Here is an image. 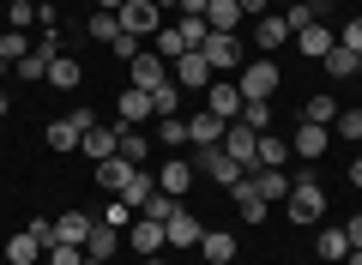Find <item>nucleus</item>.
Returning a JSON list of instances; mask_svg holds the SVG:
<instances>
[{
	"label": "nucleus",
	"instance_id": "7c9ffc66",
	"mask_svg": "<svg viewBox=\"0 0 362 265\" xmlns=\"http://www.w3.org/2000/svg\"><path fill=\"white\" fill-rule=\"evenodd\" d=\"M326 73H332V78H356V73H362V54H350L344 42H338V49L326 54Z\"/></svg>",
	"mask_w": 362,
	"mask_h": 265
},
{
	"label": "nucleus",
	"instance_id": "c03bdc74",
	"mask_svg": "<svg viewBox=\"0 0 362 265\" xmlns=\"http://www.w3.org/2000/svg\"><path fill=\"white\" fill-rule=\"evenodd\" d=\"M109 49H115V54H121V61H133V54H139V37H127V30H121V37H115V42H109Z\"/></svg>",
	"mask_w": 362,
	"mask_h": 265
},
{
	"label": "nucleus",
	"instance_id": "a878e982",
	"mask_svg": "<svg viewBox=\"0 0 362 265\" xmlns=\"http://www.w3.org/2000/svg\"><path fill=\"white\" fill-rule=\"evenodd\" d=\"M290 157H296V151H290V139H272V133H259V169H284Z\"/></svg>",
	"mask_w": 362,
	"mask_h": 265
},
{
	"label": "nucleus",
	"instance_id": "0eeeda50",
	"mask_svg": "<svg viewBox=\"0 0 362 265\" xmlns=\"http://www.w3.org/2000/svg\"><path fill=\"white\" fill-rule=\"evenodd\" d=\"M163 235H169V247H199V241H206V223H199L187 205H175V217L163 223Z\"/></svg>",
	"mask_w": 362,
	"mask_h": 265
},
{
	"label": "nucleus",
	"instance_id": "393cba45",
	"mask_svg": "<svg viewBox=\"0 0 362 265\" xmlns=\"http://www.w3.org/2000/svg\"><path fill=\"white\" fill-rule=\"evenodd\" d=\"M175 73H181V90H187V85H211V66H206V54H181V61H175Z\"/></svg>",
	"mask_w": 362,
	"mask_h": 265
},
{
	"label": "nucleus",
	"instance_id": "aec40b11",
	"mask_svg": "<svg viewBox=\"0 0 362 265\" xmlns=\"http://www.w3.org/2000/svg\"><path fill=\"white\" fill-rule=\"evenodd\" d=\"M230 199H235V211H242V217H247V223H259V217H266V211H272V205H266V199H259V187H254V181H242V187H230Z\"/></svg>",
	"mask_w": 362,
	"mask_h": 265
},
{
	"label": "nucleus",
	"instance_id": "7ed1b4c3",
	"mask_svg": "<svg viewBox=\"0 0 362 265\" xmlns=\"http://www.w3.org/2000/svg\"><path fill=\"white\" fill-rule=\"evenodd\" d=\"M121 30H127V37H157V30H163V6H157V0H121Z\"/></svg>",
	"mask_w": 362,
	"mask_h": 265
},
{
	"label": "nucleus",
	"instance_id": "c9c22d12",
	"mask_svg": "<svg viewBox=\"0 0 362 265\" xmlns=\"http://www.w3.org/2000/svg\"><path fill=\"white\" fill-rule=\"evenodd\" d=\"M49 85L73 90V85H78V61H66V54H54V61H49Z\"/></svg>",
	"mask_w": 362,
	"mask_h": 265
},
{
	"label": "nucleus",
	"instance_id": "603ef678",
	"mask_svg": "<svg viewBox=\"0 0 362 265\" xmlns=\"http://www.w3.org/2000/svg\"><path fill=\"white\" fill-rule=\"evenodd\" d=\"M85 265H109V259H90V253H85Z\"/></svg>",
	"mask_w": 362,
	"mask_h": 265
},
{
	"label": "nucleus",
	"instance_id": "4468645a",
	"mask_svg": "<svg viewBox=\"0 0 362 265\" xmlns=\"http://www.w3.org/2000/svg\"><path fill=\"white\" fill-rule=\"evenodd\" d=\"M145 151H151V139H145L139 126L115 121V157H127V163H145Z\"/></svg>",
	"mask_w": 362,
	"mask_h": 265
},
{
	"label": "nucleus",
	"instance_id": "09e8293b",
	"mask_svg": "<svg viewBox=\"0 0 362 265\" xmlns=\"http://www.w3.org/2000/svg\"><path fill=\"white\" fill-rule=\"evenodd\" d=\"M90 6H97V13H121V0H90Z\"/></svg>",
	"mask_w": 362,
	"mask_h": 265
},
{
	"label": "nucleus",
	"instance_id": "13d9d810",
	"mask_svg": "<svg viewBox=\"0 0 362 265\" xmlns=\"http://www.w3.org/2000/svg\"><path fill=\"white\" fill-rule=\"evenodd\" d=\"M6 265H13V259H6Z\"/></svg>",
	"mask_w": 362,
	"mask_h": 265
},
{
	"label": "nucleus",
	"instance_id": "f8f14e48",
	"mask_svg": "<svg viewBox=\"0 0 362 265\" xmlns=\"http://www.w3.org/2000/svg\"><path fill=\"white\" fill-rule=\"evenodd\" d=\"M290 37H296V30L284 25V13H266V18H254V42H259L266 54H278V42H290Z\"/></svg>",
	"mask_w": 362,
	"mask_h": 265
},
{
	"label": "nucleus",
	"instance_id": "49530a36",
	"mask_svg": "<svg viewBox=\"0 0 362 265\" xmlns=\"http://www.w3.org/2000/svg\"><path fill=\"white\" fill-rule=\"evenodd\" d=\"M30 25V0H13V30H25Z\"/></svg>",
	"mask_w": 362,
	"mask_h": 265
},
{
	"label": "nucleus",
	"instance_id": "a211bd4d",
	"mask_svg": "<svg viewBox=\"0 0 362 265\" xmlns=\"http://www.w3.org/2000/svg\"><path fill=\"white\" fill-rule=\"evenodd\" d=\"M85 157L90 163H109V157H115V126H85Z\"/></svg>",
	"mask_w": 362,
	"mask_h": 265
},
{
	"label": "nucleus",
	"instance_id": "f03ea898",
	"mask_svg": "<svg viewBox=\"0 0 362 265\" xmlns=\"http://www.w3.org/2000/svg\"><path fill=\"white\" fill-rule=\"evenodd\" d=\"M235 90H242L247 102H272V90H278V61H272V54L247 61V66H242V78H235Z\"/></svg>",
	"mask_w": 362,
	"mask_h": 265
},
{
	"label": "nucleus",
	"instance_id": "473e14b6",
	"mask_svg": "<svg viewBox=\"0 0 362 265\" xmlns=\"http://www.w3.org/2000/svg\"><path fill=\"white\" fill-rule=\"evenodd\" d=\"M25 54H30V37H25V30H6V37H0V61H6V66H18Z\"/></svg>",
	"mask_w": 362,
	"mask_h": 265
},
{
	"label": "nucleus",
	"instance_id": "8fccbe9b",
	"mask_svg": "<svg viewBox=\"0 0 362 265\" xmlns=\"http://www.w3.org/2000/svg\"><path fill=\"white\" fill-rule=\"evenodd\" d=\"M350 187H362V157H356V163H350Z\"/></svg>",
	"mask_w": 362,
	"mask_h": 265
},
{
	"label": "nucleus",
	"instance_id": "423d86ee",
	"mask_svg": "<svg viewBox=\"0 0 362 265\" xmlns=\"http://www.w3.org/2000/svg\"><path fill=\"white\" fill-rule=\"evenodd\" d=\"M127 66H133V85H139V90H157V85H169V61H163L157 49H139Z\"/></svg>",
	"mask_w": 362,
	"mask_h": 265
},
{
	"label": "nucleus",
	"instance_id": "2f4dec72",
	"mask_svg": "<svg viewBox=\"0 0 362 265\" xmlns=\"http://www.w3.org/2000/svg\"><path fill=\"white\" fill-rule=\"evenodd\" d=\"M314 247H320V259L332 265V259H344V253H350V235H344V229H320V241H314Z\"/></svg>",
	"mask_w": 362,
	"mask_h": 265
},
{
	"label": "nucleus",
	"instance_id": "864d4df0",
	"mask_svg": "<svg viewBox=\"0 0 362 265\" xmlns=\"http://www.w3.org/2000/svg\"><path fill=\"white\" fill-rule=\"evenodd\" d=\"M157 6H181V0H157Z\"/></svg>",
	"mask_w": 362,
	"mask_h": 265
},
{
	"label": "nucleus",
	"instance_id": "79ce46f5",
	"mask_svg": "<svg viewBox=\"0 0 362 265\" xmlns=\"http://www.w3.org/2000/svg\"><path fill=\"white\" fill-rule=\"evenodd\" d=\"M163 139L175 145V151H181V145H187V121H181V114H169V121H163Z\"/></svg>",
	"mask_w": 362,
	"mask_h": 265
},
{
	"label": "nucleus",
	"instance_id": "de8ad7c7",
	"mask_svg": "<svg viewBox=\"0 0 362 265\" xmlns=\"http://www.w3.org/2000/svg\"><path fill=\"white\" fill-rule=\"evenodd\" d=\"M344 235H350V247H362V217H350V223H344Z\"/></svg>",
	"mask_w": 362,
	"mask_h": 265
},
{
	"label": "nucleus",
	"instance_id": "ea45409f",
	"mask_svg": "<svg viewBox=\"0 0 362 265\" xmlns=\"http://www.w3.org/2000/svg\"><path fill=\"white\" fill-rule=\"evenodd\" d=\"M338 133H344V139H362V109H338Z\"/></svg>",
	"mask_w": 362,
	"mask_h": 265
},
{
	"label": "nucleus",
	"instance_id": "5701e85b",
	"mask_svg": "<svg viewBox=\"0 0 362 265\" xmlns=\"http://www.w3.org/2000/svg\"><path fill=\"white\" fill-rule=\"evenodd\" d=\"M145 114H151V90L127 85V90H121V121H127V126H139Z\"/></svg>",
	"mask_w": 362,
	"mask_h": 265
},
{
	"label": "nucleus",
	"instance_id": "4be33fe9",
	"mask_svg": "<svg viewBox=\"0 0 362 265\" xmlns=\"http://www.w3.org/2000/svg\"><path fill=\"white\" fill-rule=\"evenodd\" d=\"M78 139H85V126H78L73 114H61V121H49V145H54V151H78Z\"/></svg>",
	"mask_w": 362,
	"mask_h": 265
},
{
	"label": "nucleus",
	"instance_id": "c85d7f7f",
	"mask_svg": "<svg viewBox=\"0 0 362 265\" xmlns=\"http://www.w3.org/2000/svg\"><path fill=\"white\" fill-rule=\"evenodd\" d=\"M284 25H290V30L320 25V0H290V6H284Z\"/></svg>",
	"mask_w": 362,
	"mask_h": 265
},
{
	"label": "nucleus",
	"instance_id": "3c124183",
	"mask_svg": "<svg viewBox=\"0 0 362 265\" xmlns=\"http://www.w3.org/2000/svg\"><path fill=\"white\" fill-rule=\"evenodd\" d=\"M344 265H362V247H350V253H344Z\"/></svg>",
	"mask_w": 362,
	"mask_h": 265
},
{
	"label": "nucleus",
	"instance_id": "20e7f679",
	"mask_svg": "<svg viewBox=\"0 0 362 265\" xmlns=\"http://www.w3.org/2000/svg\"><path fill=\"white\" fill-rule=\"evenodd\" d=\"M199 54H206L211 73H242V37H235V30H211Z\"/></svg>",
	"mask_w": 362,
	"mask_h": 265
},
{
	"label": "nucleus",
	"instance_id": "72a5a7b5",
	"mask_svg": "<svg viewBox=\"0 0 362 265\" xmlns=\"http://www.w3.org/2000/svg\"><path fill=\"white\" fill-rule=\"evenodd\" d=\"M235 121H242L247 133H266V126H272V102H242V114H235Z\"/></svg>",
	"mask_w": 362,
	"mask_h": 265
},
{
	"label": "nucleus",
	"instance_id": "6e6552de",
	"mask_svg": "<svg viewBox=\"0 0 362 265\" xmlns=\"http://www.w3.org/2000/svg\"><path fill=\"white\" fill-rule=\"evenodd\" d=\"M326 139H332V133H326V126L302 121V126H296V139H290V151H296L302 163H320V157H326Z\"/></svg>",
	"mask_w": 362,
	"mask_h": 265
},
{
	"label": "nucleus",
	"instance_id": "f257e3e1",
	"mask_svg": "<svg viewBox=\"0 0 362 265\" xmlns=\"http://www.w3.org/2000/svg\"><path fill=\"white\" fill-rule=\"evenodd\" d=\"M284 211L296 217V223H320V217H326V187H320L314 175H296V181H290Z\"/></svg>",
	"mask_w": 362,
	"mask_h": 265
},
{
	"label": "nucleus",
	"instance_id": "39448f33",
	"mask_svg": "<svg viewBox=\"0 0 362 265\" xmlns=\"http://www.w3.org/2000/svg\"><path fill=\"white\" fill-rule=\"evenodd\" d=\"M223 151H230L242 169H259V133H247L242 121H230L223 126Z\"/></svg>",
	"mask_w": 362,
	"mask_h": 265
},
{
	"label": "nucleus",
	"instance_id": "1a4fd4ad",
	"mask_svg": "<svg viewBox=\"0 0 362 265\" xmlns=\"http://www.w3.org/2000/svg\"><path fill=\"white\" fill-rule=\"evenodd\" d=\"M247 181L259 187L266 205H278V199H290V181H296V175H284V169H247Z\"/></svg>",
	"mask_w": 362,
	"mask_h": 265
},
{
	"label": "nucleus",
	"instance_id": "6ab92c4d",
	"mask_svg": "<svg viewBox=\"0 0 362 265\" xmlns=\"http://www.w3.org/2000/svg\"><path fill=\"white\" fill-rule=\"evenodd\" d=\"M115 247H121L115 223H90V235H85V253H90V259H115Z\"/></svg>",
	"mask_w": 362,
	"mask_h": 265
},
{
	"label": "nucleus",
	"instance_id": "2eb2a0df",
	"mask_svg": "<svg viewBox=\"0 0 362 265\" xmlns=\"http://www.w3.org/2000/svg\"><path fill=\"white\" fill-rule=\"evenodd\" d=\"M242 102H247V97H242L235 85H211V90H206V109L218 114V121H235V114H242Z\"/></svg>",
	"mask_w": 362,
	"mask_h": 265
},
{
	"label": "nucleus",
	"instance_id": "9b49d317",
	"mask_svg": "<svg viewBox=\"0 0 362 265\" xmlns=\"http://www.w3.org/2000/svg\"><path fill=\"white\" fill-rule=\"evenodd\" d=\"M223 126H230V121H218L211 109L187 114V145H223Z\"/></svg>",
	"mask_w": 362,
	"mask_h": 265
},
{
	"label": "nucleus",
	"instance_id": "f3484780",
	"mask_svg": "<svg viewBox=\"0 0 362 265\" xmlns=\"http://www.w3.org/2000/svg\"><path fill=\"white\" fill-rule=\"evenodd\" d=\"M133 169H139V163H127V157H109V163H97V181H103V187L121 199V193H127V181H133Z\"/></svg>",
	"mask_w": 362,
	"mask_h": 265
},
{
	"label": "nucleus",
	"instance_id": "a19ab883",
	"mask_svg": "<svg viewBox=\"0 0 362 265\" xmlns=\"http://www.w3.org/2000/svg\"><path fill=\"white\" fill-rule=\"evenodd\" d=\"M42 259H49V265H85V247H49Z\"/></svg>",
	"mask_w": 362,
	"mask_h": 265
},
{
	"label": "nucleus",
	"instance_id": "e433bc0d",
	"mask_svg": "<svg viewBox=\"0 0 362 265\" xmlns=\"http://www.w3.org/2000/svg\"><path fill=\"white\" fill-rule=\"evenodd\" d=\"M151 114H163V121H169V114H181V90L175 85H157L151 90Z\"/></svg>",
	"mask_w": 362,
	"mask_h": 265
},
{
	"label": "nucleus",
	"instance_id": "58836bf2",
	"mask_svg": "<svg viewBox=\"0 0 362 265\" xmlns=\"http://www.w3.org/2000/svg\"><path fill=\"white\" fill-rule=\"evenodd\" d=\"M85 30H90V37H103V42H115V37H121V18H115V13H90Z\"/></svg>",
	"mask_w": 362,
	"mask_h": 265
},
{
	"label": "nucleus",
	"instance_id": "c756f323",
	"mask_svg": "<svg viewBox=\"0 0 362 265\" xmlns=\"http://www.w3.org/2000/svg\"><path fill=\"white\" fill-rule=\"evenodd\" d=\"M206 25L211 30H235V25H242V6H235V0H211V6H206Z\"/></svg>",
	"mask_w": 362,
	"mask_h": 265
},
{
	"label": "nucleus",
	"instance_id": "6e6d98bb",
	"mask_svg": "<svg viewBox=\"0 0 362 265\" xmlns=\"http://www.w3.org/2000/svg\"><path fill=\"white\" fill-rule=\"evenodd\" d=\"M0 78H6V61H0Z\"/></svg>",
	"mask_w": 362,
	"mask_h": 265
},
{
	"label": "nucleus",
	"instance_id": "dca6fc26",
	"mask_svg": "<svg viewBox=\"0 0 362 265\" xmlns=\"http://www.w3.org/2000/svg\"><path fill=\"white\" fill-rule=\"evenodd\" d=\"M163 247H169L163 223H151V217H139V223H133V253H145V259H151V253H163Z\"/></svg>",
	"mask_w": 362,
	"mask_h": 265
},
{
	"label": "nucleus",
	"instance_id": "9d476101",
	"mask_svg": "<svg viewBox=\"0 0 362 265\" xmlns=\"http://www.w3.org/2000/svg\"><path fill=\"white\" fill-rule=\"evenodd\" d=\"M90 223H97V217H85V211H66V217H54V247H85Z\"/></svg>",
	"mask_w": 362,
	"mask_h": 265
},
{
	"label": "nucleus",
	"instance_id": "cd10ccee",
	"mask_svg": "<svg viewBox=\"0 0 362 265\" xmlns=\"http://www.w3.org/2000/svg\"><path fill=\"white\" fill-rule=\"evenodd\" d=\"M175 205H181L175 193H163V187H151V199L139 205V217H151V223H169V217H175Z\"/></svg>",
	"mask_w": 362,
	"mask_h": 265
},
{
	"label": "nucleus",
	"instance_id": "ddd939ff",
	"mask_svg": "<svg viewBox=\"0 0 362 265\" xmlns=\"http://www.w3.org/2000/svg\"><path fill=\"white\" fill-rule=\"evenodd\" d=\"M296 49L308 54V61H326V54L338 49V37H332V30H326V18H320V25H308V30H296Z\"/></svg>",
	"mask_w": 362,
	"mask_h": 265
},
{
	"label": "nucleus",
	"instance_id": "412c9836",
	"mask_svg": "<svg viewBox=\"0 0 362 265\" xmlns=\"http://www.w3.org/2000/svg\"><path fill=\"white\" fill-rule=\"evenodd\" d=\"M199 253H206L211 265H230V259H235V235H230V229H206V241H199Z\"/></svg>",
	"mask_w": 362,
	"mask_h": 265
},
{
	"label": "nucleus",
	"instance_id": "4c0bfd02",
	"mask_svg": "<svg viewBox=\"0 0 362 265\" xmlns=\"http://www.w3.org/2000/svg\"><path fill=\"white\" fill-rule=\"evenodd\" d=\"M151 187H157V181H151V175H145V169H133V181H127V193H121V199H127V205H133V211H139V205H145V199H151Z\"/></svg>",
	"mask_w": 362,
	"mask_h": 265
},
{
	"label": "nucleus",
	"instance_id": "5fc2aeb1",
	"mask_svg": "<svg viewBox=\"0 0 362 265\" xmlns=\"http://www.w3.org/2000/svg\"><path fill=\"white\" fill-rule=\"evenodd\" d=\"M145 265H163V259H157V253H151V259H145Z\"/></svg>",
	"mask_w": 362,
	"mask_h": 265
},
{
	"label": "nucleus",
	"instance_id": "37998d69",
	"mask_svg": "<svg viewBox=\"0 0 362 265\" xmlns=\"http://www.w3.org/2000/svg\"><path fill=\"white\" fill-rule=\"evenodd\" d=\"M338 42H344V49H350V54H362V18H350V25H344V30H338Z\"/></svg>",
	"mask_w": 362,
	"mask_h": 265
},
{
	"label": "nucleus",
	"instance_id": "4d7b16f0",
	"mask_svg": "<svg viewBox=\"0 0 362 265\" xmlns=\"http://www.w3.org/2000/svg\"><path fill=\"white\" fill-rule=\"evenodd\" d=\"M278 6H284V0H278Z\"/></svg>",
	"mask_w": 362,
	"mask_h": 265
},
{
	"label": "nucleus",
	"instance_id": "f704fd0d",
	"mask_svg": "<svg viewBox=\"0 0 362 265\" xmlns=\"http://www.w3.org/2000/svg\"><path fill=\"white\" fill-rule=\"evenodd\" d=\"M302 121H314V126H332V121H338V102H332V97H308Z\"/></svg>",
	"mask_w": 362,
	"mask_h": 265
},
{
	"label": "nucleus",
	"instance_id": "bb28decb",
	"mask_svg": "<svg viewBox=\"0 0 362 265\" xmlns=\"http://www.w3.org/2000/svg\"><path fill=\"white\" fill-rule=\"evenodd\" d=\"M37 253H42V241L30 235V229H18V235L6 241V259H13V265H37Z\"/></svg>",
	"mask_w": 362,
	"mask_h": 265
},
{
	"label": "nucleus",
	"instance_id": "b1692460",
	"mask_svg": "<svg viewBox=\"0 0 362 265\" xmlns=\"http://www.w3.org/2000/svg\"><path fill=\"white\" fill-rule=\"evenodd\" d=\"M157 187H163V193H175V199H181V193L194 187V163H181V157H175V163H163V175H157Z\"/></svg>",
	"mask_w": 362,
	"mask_h": 265
},
{
	"label": "nucleus",
	"instance_id": "a18cd8bd",
	"mask_svg": "<svg viewBox=\"0 0 362 265\" xmlns=\"http://www.w3.org/2000/svg\"><path fill=\"white\" fill-rule=\"evenodd\" d=\"M235 6H242V18H266L272 13V0H235Z\"/></svg>",
	"mask_w": 362,
	"mask_h": 265
}]
</instances>
